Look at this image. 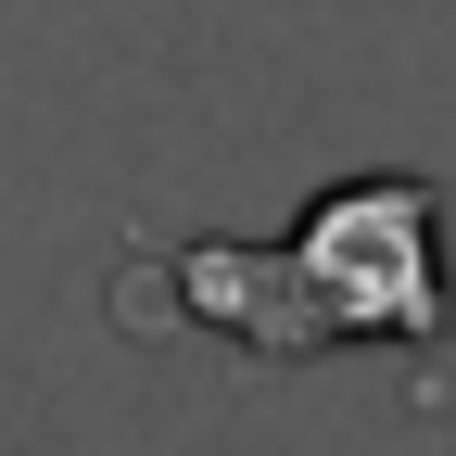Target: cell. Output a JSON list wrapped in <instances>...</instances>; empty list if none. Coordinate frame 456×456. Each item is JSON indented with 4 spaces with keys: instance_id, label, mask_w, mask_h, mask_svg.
Masks as SVG:
<instances>
[{
    "instance_id": "cell-1",
    "label": "cell",
    "mask_w": 456,
    "mask_h": 456,
    "mask_svg": "<svg viewBox=\"0 0 456 456\" xmlns=\"http://www.w3.org/2000/svg\"><path fill=\"white\" fill-rule=\"evenodd\" d=\"M191 330H216L254 368H317L355 342H456V266H444V191L406 165L330 178L279 241H178L152 254Z\"/></svg>"
}]
</instances>
